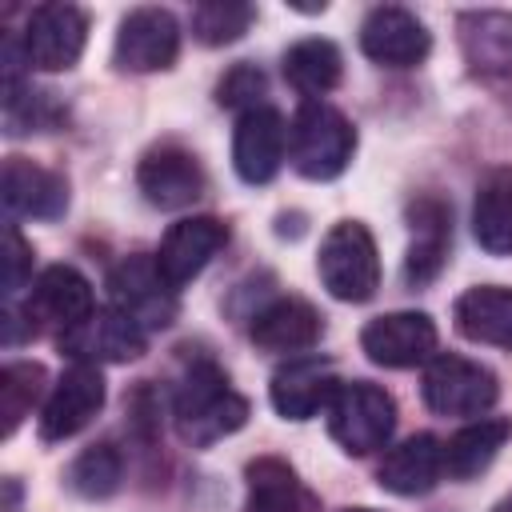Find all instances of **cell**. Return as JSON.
Masks as SVG:
<instances>
[{
	"label": "cell",
	"mask_w": 512,
	"mask_h": 512,
	"mask_svg": "<svg viewBox=\"0 0 512 512\" xmlns=\"http://www.w3.org/2000/svg\"><path fill=\"white\" fill-rule=\"evenodd\" d=\"M172 416H176V432L184 444L208 448V444L232 436L236 428H244L248 400L228 384V376L208 356H200L188 364V372L176 384Z\"/></svg>",
	"instance_id": "6da1fadb"
},
{
	"label": "cell",
	"mask_w": 512,
	"mask_h": 512,
	"mask_svg": "<svg viewBox=\"0 0 512 512\" xmlns=\"http://www.w3.org/2000/svg\"><path fill=\"white\" fill-rule=\"evenodd\" d=\"M356 152V128L324 100H304L288 128V160L308 180H332Z\"/></svg>",
	"instance_id": "7a4b0ae2"
},
{
	"label": "cell",
	"mask_w": 512,
	"mask_h": 512,
	"mask_svg": "<svg viewBox=\"0 0 512 512\" xmlns=\"http://www.w3.org/2000/svg\"><path fill=\"white\" fill-rule=\"evenodd\" d=\"M316 272L336 300H348V304L372 300L380 288V256H376L372 232L360 220L332 224L316 256Z\"/></svg>",
	"instance_id": "3957f363"
},
{
	"label": "cell",
	"mask_w": 512,
	"mask_h": 512,
	"mask_svg": "<svg viewBox=\"0 0 512 512\" xmlns=\"http://www.w3.org/2000/svg\"><path fill=\"white\" fill-rule=\"evenodd\" d=\"M396 428V400L372 380H348L328 404V432L348 456H368L388 444Z\"/></svg>",
	"instance_id": "277c9868"
},
{
	"label": "cell",
	"mask_w": 512,
	"mask_h": 512,
	"mask_svg": "<svg viewBox=\"0 0 512 512\" xmlns=\"http://www.w3.org/2000/svg\"><path fill=\"white\" fill-rule=\"evenodd\" d=\"M108 300H112L116 312H124L144 332L168 328L176 320V312H180L176 288L160 272L156 256H124L108 272Z\"/></svg>",
	"instance_id": "5b68a950"
},
{
	"label": "cell",
	"mask_w": 512,
	"mask_h": 512,
	"mask_svg": "<svg viewBox=\"0 0 512 512\" xmlns=\"http://www.w3.org/2000/svg\"><path fill=\"white\" fill-rule=\"evenodd\" d=\"M84 40H88V16L76 4H36L24 20L20 52L28 68L64 72L80 60Z\"/></svg>",
	"instance_id": "8992f818"
},
{
	"label": "cell",
	"mask_w": 512,
	"mask_h": 512,
	"mask_svg": "<svg viewBox=\"0 0 512 512\" xmlns=\"http://www.w3.org/2000/svg\"><path fill=\"white\" fill-rule=\"evenodd\" d=\"M496 396H500L496 376L468 356H452V352L432 356L424 372V400L440 416H480L496 404Z\"/></svg>",
	"instance_id": "52a82bcc"
},
{
	"label": "cell",
	"mask_w": 512,
	"mask_h": 512,
	"mask_svg": "<svg viewBox=\"0 0 512 512\" xmlns=\"http://www.w3.org/2000/svg\"><path fill=\"white\" fill-rule=\"evenodd\" d=\"M56 344L76 364H124L148 348V332L116 308H92L84 320L64 328Z\"/></svg>",
	"instance_id": "ba28073f"
},
{
	"label": "cell",
	"mask_w": 512,
	"mask_h": 512,
	"mask_svg": "<svg viewBox=\"0 0 512 512\" xmlns=\"http://www.w3.org/2000/svg\"><path fill=\"white\" fill-rule=\"evenodd\" d=\"M180 52V24L164 8H136L120 20L116 32V68L124 72H160L172 68Z\"/></svg>",
	"instance_id": "9c48e42d"
},
{
	"label": "cell",
	"mask_w": 512,
	"mask_h": 512,
	"mask_svg": "<svg viewBox=\"0 0 512 512\" xmlns=\"http://www.w3.org/2000/svg\"><path fill=\"white\" fill-rule=\"evenodd\" d=\"M340 384L344 380H336L332 360L304 352V356H292L288 364L276 368V376L268 384V396H272V408L284 420H312L316 412H328Z\"/></svg>",
	"instance_id": "30bf717a"
},
{
	"label": "cell",
	"mask_w": 512,
	"mask_h": 512,
	"mask_svg": "<svg viewBox=\"0 0 512 512\" xmlns=\"http://www.w3.org/2000/svg\"><path fill=\"white\" fill-rule=\"evenodd\" d=\"M136 184H140L148 204H156L164 212H176V208H188L192 200L204 196V168L188 148L160 144V148H148L140 156Z\"/></svg>",
	"instance_id": "8fae6325"
},
{
	"label": "cell",
	"mask_w": 512,
	"mask_h": 512,
	"mask_svg": "<svg viewBox=\"0 0 512 512\" xmlns=\"http://www.w3.org/2000/svg\"><path fill=\"white\" fill-rule=\"evenodd\" d=\"M360 48L368 60H376L384 68H416L428 56L432 36L416 20V12L396 8V4H380L360 24Z\"/></svg>",
	"instance_id": "7c38bea8"
},
{
	"label": "cell",
	"mask_w": 512,
	"mask_h": 512,
	"mask_svg": "<svg viewBox=\"0 0 512 512\" xmlns=\"http://www.w3.org/2000/svg\"><path fill=\"white\" fill-rule=\"evenodd\" d=\"M360 348L372 364L384 368H412L436 352V324L424 312H384L364 324Z\"/></svg>",
	"instance_id": "4fadbf2b"
},
{
	"label": "cell",
	"mask_w": 512,
	"mask_h": 512,
	"mask_svg": "<svg viewBox=\"0 0 512 512\" xmlns=\"http://www.w3.org/2000/svg\"><path fill=\"white\" fill-rule=\"evenodd\" d=\"M104 408V376L96 364H72L56 388L48 392L44 408H40V436L52 440H68L76 436L96 412Z\"/></svg>",
	"instance_id": "5bb4252c"
},
{
	"label": "cell",
	"mask_w": 512,
	"mask_h": 512,
	"mask_svg": "<svg viewBox=\"0 0 512 512\" xmlns=\"http://www.w3.org/2000/svg\"><path fill=\"white\" fill-rule=\"evenodd\" d=\"M288 152V124L276 108L260 104L252 112H244L236 120V136H232V164L236 176L248 184H268Z\"/></svg>",
	"instance_id": "9a60e30c"
},
{
	"label": "cell",
	"mask_w": 512,
	"mask_h": 512,
	"mask_svg": "<svg viewBox=\"0 0 512 512\" xmlns=\"http://www.w3.org/2000/svg\"><path fill=\"white\" fill-rule=\"evenodd\" d=\"M460 44L472 72L512 104V16L504 12H464Z\"/></svg>",
	"instance_id": "2e32d148"
},
{
	"label": "cell",
	"mask_w": 512,
	"mask_h": 512,
	"mask_svg": "<svg viewBox=\"0 0 512 512\" xmlns=\"http://www.w3.org/2000/svg\"><path fill=\"white\" fill-rule=\"evenodd\" d=\"M224 244H228V224H220L216 216H188V220H176L164 232L160 252H156V264L168 276V284L180 292L188 280H196L208 268V260Z\"/></svg>",
	"instance_id": "e0dca14e"
},
{
	"label": "cell",
	"mask_w": 512,
	"mask_h": 512,
	"mask_svg": "<svg viewBox=\"0 0 512 512\" xmlns=\"http://www.w3.org/2000/svg\"><path fill=\"white\" fill-rule=\"evenodd\" d=\"M324 332V320L320 312L300 300V296H280L272 304H264L252 324H248V336L260 352H276V356H304Z\"/></svg>",
	"instance_id": "ac0fdd59"
},
{
	"label": "cell",
	"mask_w": 512,
	"mask_h": 512,
	"mask_svg": "<svg viewBox=\"0 0 512 512\" xmlns=\"http://www.w3.org/2000/svg\"><path fill=\"white\" fill-rule=\"evenodd\" d=\"M4 208L8 216L56 220L68 208V180L36 160L8 156L4 160Z\"/></svg>",
	"instance_id": "d6986e66"
},
{
	"label": "cell",
	"mask_w": 512,
	"mask_h": 512,
	"mask_svg": "<svg viewBox=\"0 0 512 512\" xmlns=\"http://www.w3.org/2000/svg\"><path fill=\"white\" fill-rule=\"evenodd\" d=\"M92 284L72 268V264H52L32 280V292L24 300V316L28 324H60L72 328L76 320H84L92 312Z\"/></svg>",
	"instance_id": "ffe728a7"
},
{
	"label": "cell",
	"mask_w": 512,
	"mask_h": 512,
	"mask_svg": "<svg viewBox=\"0 0 512 512\" xmlns=\"http://www.w3.org/2000/svg\"><path fill=\"white\" fill-rule=\"evenodd\" d=\"M444 476V444L428 432H416L408 440H400L396 448L384 452L380 460V488L396 492V496H424L436 488V480Z\"/></svg>",
	"instance_id": "44dd1931"
},
{
	"label": "cell",
	"mask_w": 512,
	"mask_h": 512,
	"mask_svg": "<svg viewBox=\"0 0 512 512\" xmlns=\"http://www.w3.org/2000/svg\"><path fill=\"white\" fill-rule=\"evenodd\" d=\"M248 500L244 512H320L316 492L276 456H256L244 468Z\"/></svg>",
	"instance_id": "7402d4cb"
},
{
	"label": "cell",
	"mask_w": 512,
	"mask_h": 512,
	"mask_svg": "<svg viewBox=\"0 0 512 512\" xmlns=\"http://www.w3.org/2000/svg\"><path fill=\"white\" fill-rule=\"evenodd\" d=\"M408 224H412V244H408V260H404V280L408 284H428L436 280V272L444 268L448 256V208L436 196H424L408 208Z\"/></svg>",
	"instance_id": "603a6c76"
},
{
	"label": "cell",
	"mask_w": 512,
	"mask_h": 512,
	"mask_svg": "<svg viewBox=\"0 0 512 512\" xmlns=\"http://www.w3.org/2000/svg\"><path fill=\"white\" fill-rule=\"evenodd\" d=\"M472 236L492 256H512V164L488 168L476 184Z\"/></svg>",
	"instance_id": "cb8c5ba5"
},
{
	"label": "cell",
	"mask_w": 512,
	"mask_h": 512,
	"mask_svg": "<svg viewBox=\"0 0 512 512\" xmlns=\"http://www.w3.org/2000/svg\"><path fill=\"white\" fill-rule=\"evenodd\" d=\"M452 316H456L460 336L476 344H492V348H512V288L504 284L468 288L456 300Z\"/></svg>",
	"instance_id": "d4e9b609"
},
{
	"label": "cell",
	"mask_w": 512,
	"mask_h": 512,
	"mask_svg": "<svg viewBox=\"0 0 512 512\" xmlns=\"http://www.w3.org/2000/svg\"><path fill=\"white\" fill-rule=\"evenodd\" d=\"M508 436H512L508 420H472V424H464L444 444V476H452V480L480 476L496 460V452L504 448Z\"/></svg>",
	"instance_id": "484cf974"
},
{
	"label": "cell",
	"mask_w": 512,
	"mask_h": 512,
	"mask_svg": "<svg viewBox=\"0 0 512 512\" xmlns=\"http://www.w3.org/2000/svg\"><path fill=\"white\" fill-rule=\"evenodd\" d=\"M340 72H344L340 48L332 40H324V36L296 40L284 52V80L300 96H324V92H332L340 84Z\"/></svg>",
	"instance_id": "4316f807"
},
{
	"label": "cell",
	"mask_w": 512,
	"mask_h": 512,
	"mask_svg": "<svg viewBox=\"0 0 512 512\" xmlns=\"http://www.w3.org/2000/svg\"><path fill=\"white\" fill-rule=\"evenodd\" d=\"M120 476H124V460L112 444H92L84 448L72 464H68V488L84 500H104L120 488Z\"/></svg>",
	"instance_id": "83f0119b"
},
{
	"label": "cell",
	"mask_w": 512,
	"mask_h": 512,
	"mask_svg": "<svg viewBox=\"0 0 512 512\" xmlns=\"http://www.w3.org/2000/svg\"><path fill=\"white\" fill-rule=\"evenodd\" d=\"M252 20H256V8L244 0H208L192 8V36L208 48H220L240 40Z\"/></svg>",
	"instance_id": "f1b7e54d"
},
{
	"label": "cell",
	"mask_w": 512,
	"mask_h": 512,
	"mask_svg": "<svg viewBox=\"0 0 512 512\" xmlns=\"http://www.w3.org/2000/svg\"><path fill=\"white\" fill-rule=\"evenodd\" d=\"M44 392V368L32 360H16L4 364L0 372V416H4V436H12L20 428V420L32 412V404Z\"/></svg>",
	"instance_id": "f546056e"
},
{
	"label": "cell",
	"mask_w": 512,
	"mask_h": 512,
	"mask_svg": "<svg viewBox=\"0 0 512 512\" xmlns=\"http://www.w3.org/2000/svg\"><path fill=\"white\" fill-rule=\"evenodd\" d=\"M260 96H264V72L256 64H232L224 72V80L216 84V104L220 108H260Z\"/></svg>",
	"instance_id": "4dcf8cb0"
},
{
	"label": "cell",
	"mask_w": 512,
	"mask_h": 512,
	"mask_svg": "<svg viewBox=\"0 0 512 512\" xmlns=\"http://www.w3.org/2000/svg\"><path fill=\"white\" fill-rule=\"evenodd\" d=\"M32 288V244L20 236L16 224L4 228V296H20Z\"/></svg>",
	"instance_id": "1f68e13d"
},
{
	"label": "cell",
	"mask_w": 512,
	"mask_h": 512,
	"mask_svg": "<svg viewBox=\"0 0 512 512\" xmlns=\"http://www.w3.org/2000/svg\"><path fill=\"white\" fill-rule=\"evenodd\" d=\"M492 512H512V492H508V496H504V500H500Z\"/></svg>",
	"instance_id": "d6a6232c"
},
{
	"label": "cell",
	"mask_w": 512,
	"mask_h": 512,
	"mask_svg": "<svg viewBox=\"0 0 512 512\" xmlns=\"http://www.w3.org/2000/svg\"><path fill=\"white\" fill-rule=\"evenodd\" d=\"M344 512H376V508H344Z\"/></svg>",
	"instance_id": "836d02e7"
}]
</instances>
